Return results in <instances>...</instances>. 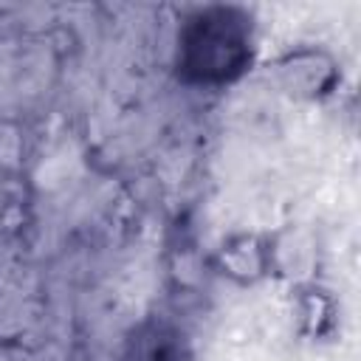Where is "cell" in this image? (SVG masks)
<instances>
[{
    "instance_id": "6da1fadb",
    "label": "cell",
    "mask_w": 361,
    "mask_h": 361,
    "mask_svg": "<svg viewBox=\"0 0 361 361\" xmlns=\"http://www.w3.org/2000/svg\"><path fill=\"white\" fill-rule=\"evenodd\" d=\"M254 20L240 6H203L178 28V76L200 87L237 82L254 59Z\"/></svg>"
},
{
    "instance_id": "7a4b0ae2",
    "label": "cell",
    "mask_w": 361,
    "mask_h": 361,
    "mask_svg": "<svg viewBox=\"0 0 361 361\" xmlns=\"http://www.w3.org/2000/svg\"><path fill=\"white\" fill-rule=\"evenodd\" d=\"M276 73H279V82L285 85L288 93L307 96V99H319V96L330 93V87L336 82L333 59L322 51H313V48L290 51L288 56H282L276 65Z\"/></svg>"
}]
</instances>
